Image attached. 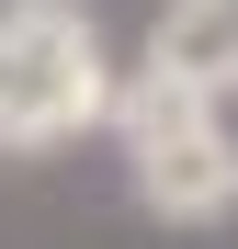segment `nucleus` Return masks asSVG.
I'll return each mask as SVG.
<instances>
[{
    "label": "nucleus",
    "mask_w": 238,
    "mask_h": 249,
    "mask_svg": "<svg viewBox=\"0 0 238 249\" xmlns=\"http://www.w3.org/2000/svg\"><path fill=\"white\" fill-rule=\"evenodd\" d=\"M113 113V57L79 0H0V159L68 147Z\"/></svg>",
    "instance_id": "nucleus-1"
},
{
    "label": "nucleus",
    "mask_w": 238,
    "mask_h": 249,
    "mask_svg": "<svg viewBox=\"0 0 238 249\" xmlns=\"http://www.w3.org/2000/svg\"><path fill=\"white\" fill-rule=\"evenodd\" d=\"M125 170H136V204L170 215V227L238 215V136H227V113H216V124H182V136H136Z\"/></svg>",
    "instance_id": "nucleus-2"
},
{
    "label": "nucleus",
    "mask_w": 238,
    "mask_h": 249,
    "mask_svg": "<svg viewBox=\"0 0 238 249\" xmlns=\"http://www.w3.org/2000/svg\"><path fill=\"white\" fill-rule=\"evenodd\" d=\"M136 68L227 102V91H238V0H170V12L147 23V57H136Z\"/></svg>",
    "instance_id": "nucleus-3"
}]
</instances>
